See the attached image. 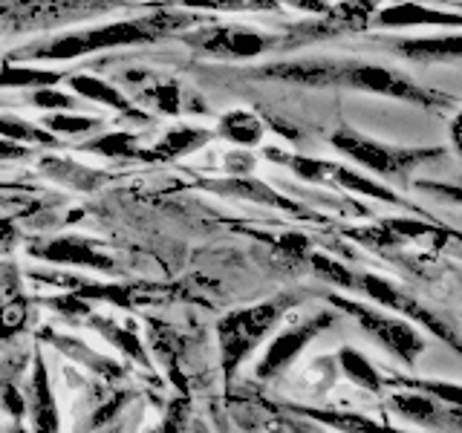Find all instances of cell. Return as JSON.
I'll use <instances>...</instances> for the list:
<instances>
[{"label":"cell","instance_id":"obj_27","mask_svg":"<svg viewBox=\"0 0 462 433\" xmlns=\"http://www.w3.org/2000/svg\"><path fill=\"white\" fill-rule=\"evenodd\" d=\"M411 390L413 393H422L430 396L448 408H459L462 410V384L454 382H425V379H411Z\"/></svg>","mask_w":462,"mask_h":433},{"label":"cell","instance_id":"obj_22","mask_svg":"<svg viewBox=\"0 0 462 433\" xmlns=\"http://www.w3.org/2000/svg\"><path fill=\"white\" fill-rule=\"evenodd\" d=\"M26 324H29V300L14 286L9 292H0V344L21 336Z\"/></svg>","mask_w":462,"mask_h":433},{"label":"cell","instance_id":"obj_23","mask_svg":"<svg viewBox=\"0 0 462 433\" xmlns=\"http://www.w3.org/2000/svg\"><path fill=\"white\" fill-rule=\"evenodd\" d=\"M64 78V72L58 69H38V67H14L9 61L0 64V87H35V90H50L52 84Z\"/></svg>","mask_w":462,"mask_h":433},{"label":"cell","instance_id":"obj_16","mask_svg":"<svg viewBox=\"0 0 462 433\" xmlns=\"http://www.w3.org/2000/svg\"><path fill=\"white\" fill-rule=\"evenodd\" d=\"M307 419L318 425H327L336 433H404L399 428H390V425H382L375 422L370 416H361V413H346V410H310L303 408L300 410Z\"/></svg>","mask_w":462,"mask_h":433},{"label":"cell","instance_id":"obj_12","mask_svg":"<svg viewBox=\"0 0 462 433\" xmlns=\"http://www.w3.org/2000/svg\"><path fill=\"white\" fill-rule=\"evenodd\" d=\"M390 408H393L404 422L437 428V430H457L462 433V410L448 408V404L422 396V393H393L390 396Z\"/></svg>","mask_w":462,"mask_h":433},{"label":"cell","instance_id":"obj_34","mask_svg":"<svg viewBox=\"0 0 462 433\" xmlns=\"http://www.w3.org/2000/svg\"><path fill=\"white\" fill-rule=\"evenodd\" d=\"M312 263H315V269H318V272H324L332 283L353 286V278L344 272V266H341V263H332V260H324V257H312Z\"/></svg>","mask_w":462,"mask_h":433},{"label":"cell","instance_id":"obj_38","mask_svg":"<svg viewBox=\"0 0 462 433\" xmlns=\"http://www.w3.org/2000/svg\"><path fill=\"white\" fill-rule=\"evenodd\" d=\"M454 142H457V151H459V156H462V113H459V119H457V124H454Z\"/></svg>","mask_w":462,"mask_h":433},{"label":"cell","instance_id":"obj_3","mask_svg":"<svg viewBox=\"0 0 462 433\" xmlns=\"http://www.w3.org/2000/svg\"><path fill=\"white\" fill-rule=\"evenodd\" d=\"M278 318H281V303H257V307L226 315L217 324L226 379H231L243 361L254 353V346L269 336V329L278 324Z\"/></svg>","mask_w":462,"mask_h":433},{"label":"cell","instance_id":"obj_6","mask_svg":"<svg viewBox=\"0 0 462 433\" xmlns=\"http://www.w3.org/2000/svg\"><path fill=\"white\" fill-rule=\"evenodd\" d=\"M358 283L367 292V298H373L375 303H382V307H387V309L402 312L404 318H411V321H416L422 329H428L430 336H437L439 341H445L448 346H451L454 353L462 355V338L457 336V329H451V324H448L445 318H439L437 312H430L425 303H419L416 298H411L408 292H404V289L393 286L384 278H375V274H361Z\"/></svg>","mask_w":462,"mask_h":433},{"label":"cell","instance_id":"obj_7","mask_svg":"<svg viewBox=\"0 0 462 433\" xmlns=\"http://www.w3.org/2000/svg\"><path fill=\"white\" fill-rule=\"evenodd\" d=\"M274 162H281L286 168H292V173H298L300 180L307 182H321V185H336V188H346V191H356L361 197H373V199H384V202H393L396 206V197L393 191H387L384 185L373 182L361 173L336 165V162H324V159H310V156H289V153H278V151H266Z\"/></svg>","mask_w":462,"mask_h":433},{"label":"cell","instance_id":"obj_14","mask_svg":"<svg viewBox=\"0 0 462 433\" xmlns=\"http://www.w3.org/2000/svg\"><path fill=\"white\" fill-rule=\"evenodd\" d=\"M69 87L76 90V96L98 101V105H107L113 110L125 113L127 119H136V122L148 119V115H144L142 110H136L134 101H130L122 90H116V87L110 81H105V78H96V76H72L69 78Z\"/></svg>","mask_w":462,"mask_h":433},{"label":"cell","instance_id":"obj_20","mask_svg":"<svg viewBox=\"0 0 462 433\" xmlns=\"http://www.w3.org/2000/svg\"><path fill=\"white\" fill-rule=\"evenodd\" d=\"M208 139L211 134L202 127H173L162 136V142L156 144L153 153H148V159H180V156L199 151Z\"/></svg>","mask_w":462,"mask_h":433},{"label":"cell","instance_id":"obj_24","mask_svg":"<svg viewBox=\"0 0 462 433\" xmlns=\"http://www.w3.org/2000/svg\"><path fill=\"white\" fill-rule=\"evenodd\" d=\"M93 327L105 332V336H107L116 346H119V350H122L125 355H130V358L139 361V364H144V367H151L148 353H144V346H142L139 336H134L130 329H122L119 324H113L110 318H96Z\"/></svg>","mask_w":462,"mask_h":433},{"label":"cell","instance_id":"obj_4","mask_svg":"<svg viewBox=\"0 0 462 433\" xmlns=\"http://www.w3.org/2000/svg\"><path fill=\"white\" fill-rule=\"evenodd\" d=\"M329 300L338 312H346L361 329H367L390 355L402 361V364H416L419 355L428 350V341L419 336L404 318H393V315H387L375 307H365V303L336 298V295H332Z\"/></svg>","mask_w":462,"mask_h":433},{"label":"cell","instance_id":"obj_26","mask_svg":"<svg viewBox=\"0 0 462 433\" xmlns=\"http://www.w3.org/2000/svg\"><path fill=\"white\" fill-rule=\"evenodd\" d=\"M84 151L90 153H101V156H122V159H134L136 153V139L125 134V130H113V134H105L93 142L84 144Z\"/></svg>","mask_w":462,"mask_h":433},{"label":"cell","instance_id":"obj_40","mask_svg":"<svg viewBox=\"0 0 462 433\" xmlns=\"http://www.w3.org/2000/svg\"><path fill=\"white\" fill-rule=\"evenodd\" d=\"M9 433H29V430H26V428H23V425H14V428H12V430H9Z\"/></svg>","mask_w":462,"mask_h":433},{"label":"cell","instance_id":"obj_17","mask_svg":"<svg viewBox=\"0 0 462 433\" xmlns=\"http://www.w3.org/2000/svg\"><path fill=\"white\" fill-rule=\"evenodd\" d=\"M338 367L344 373V379L358 384L361 390L379 393V390L384 387V375L379 373V367H375L365 353H358L356 346H341V350H338Z\"/></svg>","mask_w":462,"mask_h":433},{"label":"cell","instance_id":"obj_8","mask_svg":"<svg viewBox=\"0 0 462 433\" xmlns=\"http://www.w3.org/2000/svg\"><path fill=\"white\" fill-rule=\"evenodd\" d=\"M332 321H336V312H318L315 318H307V321L283 329L281 336L269 344L263 358L257 361L254 375L257 379H274V375H281L303 353V346L321 336L327 327H332Z\"/></svg>","mask_w":462,"mask_h":433},{"label":"cell","instance_id":"obj_10","mask_svg":"<svg viewBox=\"0 0 462 433\" xmlns=\"http://www.w3.org/2000/svg\"><path fill=\"white\" fill-rule=\"evenodd\" d=\"M23 399H26L29 422H32V433H61V416H58L52 382H50V373H47V364H43L41 350L35 353L32 375H29V382H26Z\"/></svg>","mask_w":462,"mask_h":433},{"label":"cell","instance_id":"obj_39","mask_svg":"<svg viewBox=\"0 0 462 433\" xmlns=\"http://www.w3.org/2000/svg\"><path fill=\"white\" fill-rule=\"evenodd\" d=\"M188 433H208V428H206V425H194Z\"/></svg>","mask_w":462,"mask_h":433},{"label":"cell","instance_id":"obj_21","mask_svg":"<svg viewBox=\"0 0 462 433\" xmlns=\"http://www.w3.org/2000/svg\"><path fill=\"white\" fill-rule=\"evenodd\" d=\"M41 168L43 173H50L55 182H64L69 188H79V191H93V188L101 185L98 170H90L72 159H61V156H47L41 159Z\"/></svg>","mask_w":462,"mask_h":433},{"label":"cell","instance_id":"obj_32","mask_svg":"<svg viewBox=\"0 0 462 433\" xmlns=\"http://www.w3.org/2000/svg\"><path fill=\"white\" fill-rule=\"evenodd\" d=\"M29 98H32V105L41 107V110H72L79 105L72 96L58 93V90H52V87H50V90H35Z\"/></svg>","mask_w":462,"mask_h":433},{"label":"cell","instance_id":"obj_28","mask_svg":"<svg viewBox=\"0 0 462 433\" xmlns=\"http://www.w3.org/2000/svg\"><path fill=\"white\" fill-rule=\"evenodd\" d=\"M50 127V134H64V136H84L90 134V130H96L101 122L98 119H87V115H67V113H52L47 115V122H43Z\"/></svg>","mask_w":462,"mask_h":433},{"label":"cell","instance_id":"obj_37","mask_svg":"<svg viewBox=\"0 0 462 433\" xmlns=\"http://www.w3.org/2000/svg\"><path fill=\"white\" fill-rule=\"evenodd\" d=\"M23 156H26V151L21 148V144L0 139V159H23Z\"/></svg>","mask_w":462,"mask_h":433},{"label":"cell","instance_id":"obj_30","mask_svg":"<svg viewBox=\"0 0 462 433\" xmlns=\"http://www.w3.org/2000/svg\"><path fill=\"white\" fill-rule=\"evenodd\" d=\"M144 96H148L153 105L168 113V115H177L180 113V105H182V98H180V84L177 81H156L153 87H148L144 90Z\"/></svg>","mask_w":462,"mask_h":433},{"label":"cell","instance_id":"obj_5","mask_svg":"<svg viewBox=\"0 0 462 433\" xmlns=\"http://www.w3.org/2000/svg\"><path fill=\"white\" fill-rule=\"evenodd\" d=\"M332 144L346 153L350 159H356L358 165H365L367 170L375 173H384V177H399V173H408L416 165L428 162L430 156H437V151H411V148H390V144L382 142H373L367 136L356 134V130H338L332 136Z\"/></svg>","mask_w":462,"mask_h":433},{"label":"cell","instance_id":"obj_18","mask_svg":"<svg viewBox=\"0 0 462 433\" xmlns=\"http://www.w3.org/2000/svg\"><path fill=\"white\" fill-rule=\"evenodd\" d=\"M211 191H220V194H231V197H240V199H252V202H266V206H274V208H286V211H295L292 202L281 199L278 194L272 191L269 185H263L260 180H252V177H231V180H223V182H208Z\"/></svg>","mask_w":462,"mask_h":433},{"label":"cell","instance_id":"obj_2","mask_svg":"<svg viewBox=\"0 0 462 433\" xmlns=\"http://www.w3.org/2000/svg\"><path fill=\"white\" fill-rule=\"evenodd\" d=\"M269 78L292 81V84H312V87H327V84H344L353 90H370L379 96H396L408 98L413 105H428V101H439L422 87H416L408 76H402L396 69L375 67V64H329V61H295V64H272L260 69Z\"/></svg>","mask_w":462,"mask_h":433},{"label":"cell","instance_id":"obj_35","mask_svg":"<svg viewBox=\"0 0 462 433\" xmlns=\"http://www.w3.org/2000/svg\"><path fill=\"white\" fill-rule=\"evenodd\" d=\"M254 168V159L245 153V151H235L226 156V170L231 173V177H249Z\"/></svg>","mask_w":462,"mask_h":433},{"label":"cell","instance_id":"obj_31","mask_svg":"<svg viewBox=\"0 0 462 433\" xmlns=\"http://www.w3.org/2000/svg\"><path fill=\"white\" fill-rule=\"evenodd\" d=\"M0 408L14 419H21L26 413V399L12 379H0Z\"/></svg>","mask_w":462,"mask_h":433},{"label":"cell","instance_id":"obj_1","mask_svg":"<svg viewBox=\"0 0 462 433\" xmlns=\"http://www.w3.org/2000/svg\"><path fill=\"white\" fill-rule=\"evenodd\" d=\"M194 18L182 12H151L144 18L134 21H116L96 29H84V32H67L50 41H41L14 52L12 58H35V61H72V58H84L98 50L113 47H130V43H151L165 35L182 32L185 26H191Z\"/></svg>","mask_w":462,"mask_h":433},{"label":"cell","instance_id":"obj_13","mask_svg":"<svg viewBox=\"0 0 462 433\" xmlns=\"http://www.w3.org/2000/svg\"><path fill=\"white\" fill-rule=\"evenodd\" d=\"M393 50L411 61H462V32L437 38H404L393 41Z\"/></svg>","mask_w":462,"mask_h":433},{"label":"cell","instance_id":"obj_19","mask_svg":"<svg viewBox=\"0 0 462 433\" xmlns=\"http://www.w3.org/2000/svg\"><path fill=\"white\" fill-rule=\"evenodd\" d=\"M220 136L237 148H254L263 139V122L249 110H228L220 115Z\"/></svg>","mask_w":462,"mask_h":433},{"label":"cell","instance_id":"obj_9","mask_svg":"<svg viewBox=\"0 0 462 433\" xmlns=\"http://www.w3.org/2000/svg\"><path fill=\"white\" fill-rule=\"evenodd\" d=\"M197 50L220 58H257L263 55L272 41L249 26H217V29H202L188 38Z\"/></svg>","mask_w":462,"mask_h":433},{"label":"cell","instance_id":"obj_36","mask_svg":"<svg viewBox=\"0 0 462 433\" xmlns=\"http://www.w3.org/2000/svg\"><path fill=\"white\" fill-rule=\"evenodd\" d=\"M18 240V228L12 220H0V249H9V245Z\"/></svg>","mask_w":462,"mask_h":433},{"label":"cell","instance_id":"obj_33","mask_svg":"<svg viewBox=\"0 0 462 433\" xmlns=\"http://www.w3.org/2000/svg\"><path fill=\"white\" fill-rule=\"evenodd\" d=\"M47 307L64 312V315H87V312H90V303H87L84 298H79V295H72V292L61 295V298H50Z\"/></svg>","mask_w":462,"mask_h":433},{"label":"cell","instance_id":"obj_25","mask_svg":"<svg viewBox=\"0 0 462 433\" xmlns=\"http://www.w3.org/2000/svg\"><path fill=\"white\" fill-rule=\"evenodd\" d=\"M0 139L6 142H32V144H58L55 136L50 130L43 127H35L23 119H14V115H0Z\"/></svg>","mask_w":462,"mask_h":433},{"label":"cell","instance_id":"obj_11","mask_svg":"<svg viewBox=\"0 0 462 433\" xmlns=\"http://www.w3.org/2000/svg\"><path fill=\"white\" fill-rule=\"evenodd\" d=\"M29 254L43 260V263H64V266H84V269H98V272H113L116 263L101 254L90 240L84 237H55L43 240L38 245H29Z\"/></svg>","mask_w":462,"mask_h":433},{"label":"cell","instance_id":"obj_15","mask_svg":"<svg viewBox=\"0 0 462 433\" xmlns=\"http://www.w3.org/2000/svg\"><path fill=\"white\" fill-rule=\"evenodd\" d=\"M379 23L384 26H459L462 29V14H445L439 9H428L419 4H399L387 6L379 12Z\"/></svg>","mask_w":462,"mask_h":433},{"label":"cell","instance_id":"obj_29","mask_svg":"<svg viewBox=\"0 0 462 433\" xmlns=\"http://www.w3.org/2000/svg\"><path fill=\"white\" fill-rule=\"evenodd\" d=\"M188 425H191V401H188L185 396H180V399H173L168 404L165 419L151 433H188V430H191Z\"/></svg>","mask_w":462,"mask_h":433}]
</instances>
